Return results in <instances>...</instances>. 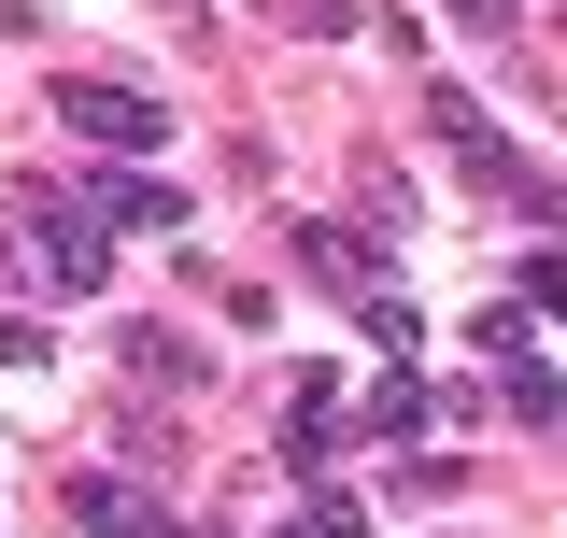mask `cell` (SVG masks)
<instances>
[{"label": "cell", "instance_id": "1", "mask_svg": "<svg viewBox=\"0 0 567 538\" xmlns=\"http://www.w3.org/2000/svg\"><path fill=\"white\" fill-rule=\"evenodd\" d=\"M29 283H43V298H100V283H114V227L85 199H29Z\"/></svg>", "mask_w": 567, "mask_h": 538}, {"label": "cell", "instance_id": "2", "mask_svg": "<svg viewBox=\"0 0 567 538\" xmlns=\"http://www.w3.org/2000/svg\"><path fill=\"white\" fill-rule=\"evenodd\" d=\"M425 128H440V156H454V170H468V185H483V199H511V213H554V185H539V170H525V156H511V128H496L483 100H440V114H425Z\"/></svg>", "mask_w": 567, "mask_h": 538}, {"label": "cell", "instance_id": "3", "mask_svg": "<svg viewBox=\"0 0 567 538\" xmlns=\"http://www.w3.org/2000/svg\"><path fill=\"white\" fill-rule=\"evenodd\" d=\"M58 128H85L100 156H128V170H142V156L171 142V114H156L142 85H100V71H71V85H58Z\"/></svg>", "mask_w": 567, "mask_h": 538}, {"label": "cell", "instance_id": "4", "mask_svg": "<svg viewBox=\"0 0 567 538\" xmlns=\"http://www.w3.org/2000/svg\"><path fill=\"white\" fill-rule=\"evenodd\" d=\"M71 525H85V538H185L156 496H142V482H114V468H85V482H71Z\"/></svg>", "mask_w": 567, "mask_h": 538}, {"label": "cell", "instance_id": "5", "mask_svg": "<svg viewBox=\"0 0 567 538\" xmlns=\"http://www.w3.org/2000/svg\"><path fill=\"white\" fill-rule=\"evenodd\" d=\"M114 369H128L142 397H199L213 354H185V327H114Z\"/></svg>", "mask_w": 567, "mask_h": 538}, {"label": "cell", "instance_id": "6", "mask_svg": "<svg viewBox=\"0 0 567 538\" xmlns=\"http://www.w3.org/2000/svg\"><path fill=\"white\" fill-rule=\"evenodd\" d=\"M327 439H341V369L298 383V411H284V468H327Z\"/></svg>", "mask_w": 567, "mask_h": 538}, {"label": "cell", "instance_id": "7", "mask_svg": "<svg viewBox=\"0 0 567 538\" xmlns=\"http://www.w3.org/2000/svg\"><path fill=\"white\" fill-rule=\"evenodd\" d=\"M100 227H185V199H171V185H156V170H128V156H114V185H100Z\"/></svg>", "mask_w": 567, "mask_h": 538}, {"label": "cell", "instance_id": "8", "mask_svg": "<svg viewBox=\"0 0 567 538\" xmlns=\"http://www.w3.org/2000/svg\"><path fill=\"white\" fill-rule=\"evenodd\" d=\"M511 425H567V383H554V354H511Z\"/></svg>", "mask_w": 567, "mask_h": 538}, {"label": "cell", "instance_id": "9", "mask_svg": "<svg viewBox=\"0 0 567 538\" xmlns=\"http://www.w3.org/2000/svg\"><path fill=\"white\" fill-rule=\"evenodd\" d=\"M298 269H312V283H369V241H341V227H298Z\"/></svg>", "mask_w": 567, "mask_h": 538}, {"label": "cell", "instance_id": "10", "mask_svg": "<svg viewBox=\"0 0 567 538\" xmlns=\"http://www.w3.org/2000/svg\"><path fill=\"white\" fill-rule=\"evenodd\" d=\"M425 411H440V397H425V383H412V369H383V383H369V425H383V439H412V425H425Z\"/></svg>", "mask_w": 567, "mask_h": 538}, {"label": "cell", "instance_id": "11", "mask_svg": "<svg viewBox=\"0 0 567 538\" xmlns=\"http://www.w3.org/2000/svg\"><path fill=\"white\" fill-rule=\"evenodd\" d=\"M511 298H525V312H567V256H554V241H525V269H511Z\"/></svg>", "mask_w": 567, "mask_h": 538}, {"label": "cell", "instance_id": "12", "mask_svg": "<svg viewBox=\"0 0 567 538\" xmlns=\"http://www.w3.org/2000/svg\"><path fill=\"white\" fill-rule=\"evenodd\" d=\"M354 327H369V354H412V298H383V283H369V298H354Z\"/></svg>", "mask_w": 567, "mask_h": 538}, {"label": "cell", "instance_id": "13", "mask_svg": "<svg viewBox=\"0 0 567 538\" xmlns=\"http://www.w3.org/2000/svg\"><path fill=\"white\" fill-rule=\"evenodd\" d=\"M298 538H369V510H354L341 482H312V510H298Z\"/></svg>", "mask_w": 567, "mask_h": 538}, {"label": "cell", "instance_id": "14", "mask_svg": "<svg viewBox=\"0 0 567 538\" xmlns=\"http://www.w3.org/2000/svg\"><path fill=\"white\" fill-rule=\"evenodd\" d=\"M0 369H43V327L29 312H0Z\"/></svg>", "mask_w": 567, "mask_h": 538}, {"label": "cell", "instance_id": "15", "mask_svg": "<svg viewBox=\"0 0 567 538\" xmlns=\"http://www.w3.org/2000/svg\"><path fill=\"white\" fill-rule=\"evenodd\" d=\"M454 29H483V43H496V29H525V0H454Z\"/></svg>", "mask_w": 567, "mask_h": 538}, {"label": "cell", "instance_id": "16", "mask_svg": "<svg viewBox=\"0 0 567 538\" xmlns=\"http://www.w3.org/2000/svg\"><path fill=\"white\" fill-rule=\"evenodd\" d=\"M284 538H298V525H284Z\"/></svg>", "mask_w": 567, "mask_h": 538}]
</instances>
